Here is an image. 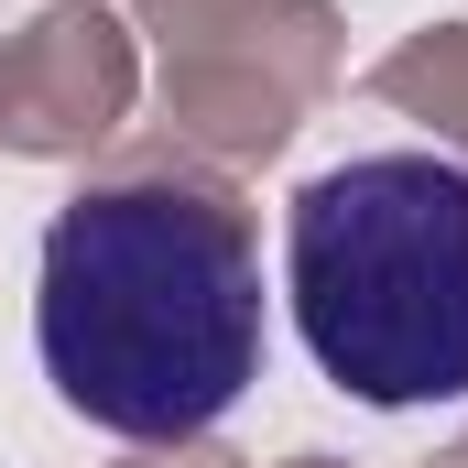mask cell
<instances>
[{
  "label": "cell",
  "instance_id": "obj_2",
  "mask_svg": "<svg viewBox=\"0 0 468 468\" xmlns=\"http://www.w3.org/2000/svg\"><path fill=\"white\" fill-rule=\"evenodd\" d=\"M283 294L316 370L403 414L468 392V164L349 153L283 218Z\"/></svg>",
  "mask_w": 468,
  "mask_h": 468
},
{
  "label": "cell",
  "instance_id": "obj_1",
  "mask_svg": "<svg viewBox=\"0 0 468 468\" xmlns=\"http://www.w3.org/2000/svg\"><path fill=\"white\" fill-rule=\"evenodd\" d=\"M44 381L110 436H207L261 381V261L207 186H88L44 229Z\"/></svg>",
  "mask_w": 468,
  "mask_h": 468
}]
</instances>
